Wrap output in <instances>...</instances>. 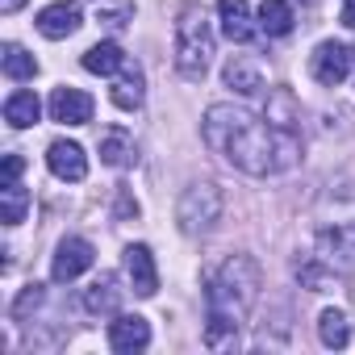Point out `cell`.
Segmentation results:
<instances>
[{
	"instance_id": "cell-1",
	"label": "cell",
	"mask_w": 355,
	"mask_h": 355,
	"mask_svg": "<svg viewBox=\"0 0 355 355\" xmlns=\"http://www.w3.org/2000/svg\"><path fill=\"white\" fill-rule=\"evenodd\" d=\"M201 134L209 142V150H218L230 167L247 171V175H272V171H288L301 159V138L297 130H280L268 117L259 121L251 109H234V105H209Z\"/></svg>"
},
{
	"instance_id": "cell-2",
	"label": "cell",
	"mask_w": 355,
	"mask_h": 355,
	"mask_svg": "<svg viewBox=\"0 0 355 355\" xmlns=\"http://www.w3.org/2000/svg\"><path fill=\"white\" fill-rule=\"evenodd\" d=\"M263 276L251 255H230L218 276L205 288V347L209 351H234L239 347V326L251 318L259 301Z\"/></svg>"
},
{
	"instance_id": "cell-3",
	"label": "cell",
	"mask_w": 355,
	"mask_h": 355,
	"mask_svg": "<svg viewBox=\"0 0 355 355\" xmlns=\"http://www.w3.org/2000/svg\"><path fill=\"white\" fill-rule=\"evenodd\" d=\"M214 59V30L201 5H184L180 17H175V71L184 80H205Z\"/></svg>"
},
{
	"instance_id": "cell-4",
	"label": "cell",
	"mask_w": 355,
	"mask_h": 355,
	"mask_svg": "<svg viewBox=\"0 0 355 355\" xmlns=\"http://www.w3.org/2000/svg\"><path fill=\"white\" fill-rule=\"evenodd\" d=\"M222 209H226V201H222L218 184H193L180 197V205H175V222H180L184 234H201L214 222H222Z\"/></svg>"
},
{
	"instance_id": "cell-5",
	"label": "cell",
	"mask_w": 355,
	"mask_h": 355,
	"mask_svg": "<svg viewBox=\"0 0 355 355\" xmlns=\"http://www.w3.org/2000/svg\"><path fill=\"white\" fill-rule=\"evenodd\" d=\"M313 259H322L334 276H355V222L334 226V230H322Z\"/></svg>"
},
{
	"instance_id": "cell-6",
	"label": "cell",
	"mask_w": 355,
	"mask_h": 355,
	"mask_svg": "<svg viewBox=\"0 0 355 355\" xmlns=\"http://www.w3.org/2000/svg\"><path fill=\"white\" fill-rule=\"evenodd\" d=\"M309 71H313V80L322 88H338L347 80V71H351V51L343 42H322L313 51V59H309Z\"/></svg>"
},
{
	"instance_id": "cell-7",
	"label": "cell",
	"mask_w": 355,
	"mask_h": 355,
	"mask_svg": "<svg viewBox=\"0 0 355 355\" xmlns=\"http://www.w3.org/2000/svg\"><path fill=\"white\" fill-rule=\"evenodd\" d=\"M92 259H96V251H92V243H88V239H63V243H59V251H55L51 276H55L59 284H71L76 276H84V272L92 268Z\"/></svg>"
},
{
	"instance_id": "cell-8",
	"label": "cell",
	"mask_w": 355,
	"mask_h": 355,
	"mask_svg": "<svg viewBox=\"0 0 355 355\" xmlns=\"http://www.w3.org/2000/svg\"><path fill=\"white\" fill-rule=\"evenodd\" d=\"M38 34L42 38H51V42H59V38H71L80 26H84V13H80V5L76 0H55V5H46L42 13H38Z\"/></svg>"
},
{
	"instance_id": "cell-9",
	"label": "cell",
	"mask_w": 355,
	"mask_h": 355,
	"mask_svg": "<svg viewBox=\"0 0 355 355\" xmlns=\"http://www.w3.org/2000/svg\"><path fill=\"white\" fill-rule=\"evenodd\" d=\"M46 167L59 175V180L80 184L84 175H88V155H84V146H80V142L59 138V142H51V146H46Z\"/></svg>"
},
{
	"instance_id": "cell-10",
	"label": "cell",
	"mask_w": 355,
	"mask_h": 355,
	"mask_svg": "<svg viewBox=\"0 0 355 355\" xmlns=\"http://www.w3.org/2000/svg\"><path fill=\"white\" fill-rule=\"evenodd\" d=\"M109 347L121 351V355L146 351V347H150V322L138 318V313H117V318L109 322Z\"/></svg>"
},
{
	"instance_id": "cell-11",
	"label": "cell",
	"mask_w": 355,
	"mask_h": 355,
	"mask_svg": "<svg viewBox=\"0 0 355 355\" xmlns=\"http://www.w3.org/2000/svg\"><path fill=\"white\" fill-rule=\"evenodd\" d=\"M51 117H55L59 125H88V121H92V96L63 84V88L51 92Z\"/></svg>"
},
{
	"instance_id": "cell-12",
	"label": "cell",
	"mask_w": 355,
	"mask_h": 355,
	"mask_svg": "<svg viewBox=\"0 0 355 355\" xmlns=\"http://www.w3.org/2000/svg\"><path fill=\"white\" fill-rule=\"evenodd\" d=\"M125 276H130V288H134L138 297H155V288H159V272H155V255H150V247H142V243L125 247Z\"/></svg>"
},
{
	"instance_id": "cell-13",
	"label": "cell",
	"mask_w": 355,
	"mask_h": 355,
	"mask_svg": "<svg viewBox=\"0 0 355 355\" xmlns=\"http://www.w3.org/2000/svg\"><path fill=\"white\" fill-rule=\"evenodd\" d=\"M134 159H138V146H134V134L125 125L101 130V163L105 167H130Z\"/></svg>"
},
{
	"instance_id": "cell-14",
	"label": "cell",
	"mask_w": 355,
	"mask_h": 355,
	"mask_svg": "<svg viewBox=\"0 0 355 355\" xmlns=\"http://www.w3.org/2000/svg\"><path fill=\"white\" fill-rule=\"evenodd\" d=\"M218 13H222V34H226L230 42H251V38H255L247 0H218Z\"/></svg>"
},
{
	"instance_id": "cell-15",
	"label": "cell",
	"mask_w": 355,
	"mask_h": 355,
	"mask_svg": "<svg viewBox=\"0 0 355 355\" xmlns=\"http://www.w3.org/2000/svg\"><path fill=\"white\" fill-rule=\"evenodd\" d=\"M222 80H226V88H234V92H243V96L263 92V76H259V67H255L251 59H243V55H234V59L222 67Z\"/></svg>"
},
{
	"instance_id": "cell-16",
	"label": "cell",
	"mask_w": 355,
	"mask_h": 355,
	"mask_svg": "<svg viewBox=\"0 0 355 355\" xmlns=\"http://www.w3.org/2000/svg\"><path fill=\"white\" fill-rule=\"evenodd\" d=\"M109 96H113V105H117V109L134 113V109L142 105V67L125 59V67L117 71V84H113V92H109Z\"/></svg>"
},
{
	"instance_id": "cell-17",
	"label": "cell",
	"mask_w": 355,
	"mask_h": 355,
	"mask_svg": "<svg viewBox=\"0 0 355 355\" xmlns=\"http://www.w3.org/2000/svg\"><path fill=\"white\" fill-rule=\"evenodd\" d=\"M80 63H84V71H92V76H117V71L125 67V55H121L117 42H96V46L84 51Z\"/></svg>"
},
{
	"instance_id": "cell-18",
	"label": "cell",
	"mask_w": 355,
	"mask_h": 355,
	"mask_svg": "<svg viewBox=\"0 0 355 355\" xmlns=\"http://www.w3.org/2000/svg\"><path fill=\"white\" fill-rule=\"evenodd\" d=\"M121 305V288H117V276H101L84 288V309L88 313H117Z\"/></svg>"
},
{
	"instance_id": "cell-19",
	"label": "cell",
	"mask_w": 355,
	"mask_h": 355,
	"mask_svg": "<svg viewBox=\"0 0 355 355\" xmlns=\"http://www.w3.org/2000/svg\"><path fill=\"white\" fill-rule=\"evenodd\" d=\"M38 113H42V101H38L30 88L13 92V96L5 101V121H9L13 130H30V125L38 121Z\"/></svg>"
},
{
	"instance_id": "cell-20",
	"label": "cell",
	"mask_w": 355,
	"mask_h": 355,
	"mask_svg": "<svg viewBox=\"0 0 355 355\" xmlns=\"http://www.w3.org/2000/svg\"><path fill=\"white\" fill-rule=\"evenodd\" d=\"M259 30L268 38H284L293 30V5L288 0H263L259 5Z\"/></svg>"
},
{
	"instance_id": "cell-21",
	"label": "cell",
	"mask_w": 355,
	"mask_h": 355,
	"mask_svg": "<svg viewBox=\"0 0 355 355\" xmlns=\"http://www.w3.org/2000/svg\"><path fill=\"white\" fill-rule=\"evenodd\" d=\"M26 209H30V193L17 180L0 184V218H5V226H21L26 222Z\"/></svg>"
},
{
	"instance_id": "cell-22",
	"label": "cell",
	"mask_w": 355,
	"mask_h": 355,
	"mask_svg": "<svg viewBox=\"0 0 355 355\" xmlns=\"http://www.w3.org/2000/svg\"><path fill=\"white\" fill-rule=\"evenodd\" d=\"M318 334H322L326 347H347V343H351L347 313H343V309H322V318H318Z\"/></svg>"
},
{
	"instance_id": "cell-23",
	"label": "cell",
	"mask_w": 355,
	"mask_h": 355,
	"mask_svg": "<svg viewBox=\"0 0 355 355\" xmlns=\"http://www.w3.org/2000/svg\"><path fill=\"white\" fill-rule=\"evenodd\" d=\"M268 121L280 125V130H297V101L288 88H276L272 101H268Z\"/></svg>"
},
{
	"instance_id": "cell-24",
	"label": "cell",
	"mask_w": 355,
	"mask_h": 355,
	"mask_svg": "<svg viewBox=\"0 0 355 355\" xmlns=\"http://www.w3.org/2000/svg\"><path fill=\"white\" fill-rule=\"evenodd\" d=\"M5 76H9V80H34V76H38V59L26 55L17 42H9V46H5Z\"/></svg>"
},
{
	"instance_id": "cell-25",
	"label": "cell",
	"mask_w": 355,
	"mask_h": 355,
	"mask_svg": "<svg viewBox=\"0 0 355 355\" xmlns=\"http://www.w3.org/2000/svg\"><path fill=\"white\" fill-rule=\"evenodd\" d=\"M38 301H42V284H26V288H21V297L13 301V318L21 322V318H26V313H30Z\"/></svg>"
},
{
	"instance_id": "cell-26",
	"label": "cell",
	"mask_w": 355,
	"mask_h": 355,
	"mask_svg": "<svg viewBox=\"0 0 355 355\" xmlns=\"http://www.w3.org/2000/svg\"><path fill=\"white\" fill-rule=\"evenodd\" d=\"M117 218H138V201L130 193H117Z\"/></svg>"
},
{
	"instance_id": "cell-27",
	"label": "cell",
	"mask_w": 355,
	"mask_h": 355,
	"mask_svg": "<svg viewBox=\"0 0 355 355\" xmlns=\"http://www.w3.org/2000/svg\"><path fill=\"white\" fill-rule=\"evenodd\" d=\"M21 171H26V159L21 155H5V180H17Z\"/></svg>"
},
{
	"instance_id": "cell-28",
	"label": "cell",
	"mask_w": 355,
	"mask_h": 355,
	"mask_svg": "<svg viewBox=\"0 0 355 355\" xmlns=\"http://www.w3.org/2000/svg\"><path fill=\"white\" fill-rule=\"evenodd\" d=\"M343 26L355 30V0H343Z\"/></svg>"
},
{
	"instance_id": "cell-29",
	"label": "cell",
	"mask_w": 355,
	"mask_h": 355,
	"mask_svg": "<svg viewBox=\"0 0 355 355\" xmlns=\"http://www.w3.org/2000/svg\"><path fill=\"white\" fill-rule=\"evenodd\" d=\"M21 5H26V0H0V9H5V13H17Z\"/></svg>"
}]
</instances>
